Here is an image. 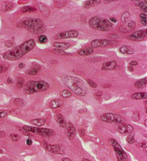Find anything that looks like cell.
Here are the masks:
<instances>
[{
	"label": "cell",
	"instance_id": "cell-26",
	"mask_svg": "<svg viewBox=\"0 0 147 161\" xmlns=\"http://www.w3.org/2000/svg\"><path fill=\"white\" fill-rule=\"evenodd\" d=\"M129 18H130L129 12H124V13H123V15L121 16V23H123V24H126V23H128L129 22Z\"/></svg>",
	"mask_w": 147,
	"mask_h": 161
},
{
	"label": "cell",
	"instance_id": "cell-39",
	"mask_svg": "<svg viewBox=\"0 0 147 161\" xmlns=\"http://www.w3.org/2000/svg\"><path fill=\"white\" fill-rule=\"evenodd\" d=\"M11 138H12V140L13 141V142H16V141H18V140H19V138L17 134H11Z\"/></svg>",
	"mask_w": 147,
	"mask_h": 161
},
{
	"label": "cell",
	"instance_id": "cell-10",
	"mask_svg": "<svg viewBox=\"0 0 147 161\" xmlns=\"http://www.w3.org/2000/svg\"><path fill=\"white\" fill-rule=\"evenodd\" d=\"M42 146L45 148L47 151H48L50 152H52L54 154L57 155H62L64 153V149L61 147L60 145H51L47 143H42Z\"/></svg>",
	"mask_w": 147,
	"mask_h": 161
},
{
	"label": "cell",
	"instance_id": "cell-31",
	"mask_svg": "<svg viewBox=\"0 0 147 161\" xmlns=\"http://www.w3.org/2000/svg\"><path fill=\"white\" fill-rule=\"evenodd\" d=\"M36 9L34 7H30V6H25L21 8V12H35Z\"/></svg>",
	"mask_w": 147,
	"mask_h": 161
},
{
	"label": "cell",
	"instance_id": "cell-27",
	"mask_svg": "<svg viewBox=\"0 0 147 161\" xmlns=\"http://www.w3.org/2000/svg\"><path fill=\"white\" fill-rule=\"evenodd\" d=\"M137 4L138 5L139 7L142 11L144 12V13H146L147 12V2L146 1H140V2H137Z\"/></svg>",
	"mask_w": 147,
	"mask_h": 161
},
{
	"label": "cell",
	"instance_id": "cell-53",
	"mask_svg": "<svg viewBox=\"0 0 147 161\" xmlns=\"http://www.w3.org/2000/svg\"><path fill=\"white\" fill-rule=\"evenodd\" d=\"M62 161H72V160H70V159H68V158H63L62 159Z\"/></svg>",
	"mask_w": 147,
	"mask_h": 161
},
{
	"label": "cell",
	"instance_id": "cell-54",
	"mask_svg": "<svg viewBox=\"0 0 147 161\" xmlns=\"http://www.w3.org/2000/svg\"><path fill=\"white\" fill-rule=\"evenodd\" d=\"M12 81H13V80H12V79H11L10 77H9V78L7 79V82L8 84H11V83H12Z\"/></svg>",
	"mask_w": 147,
	"mask_h": 161
},
{
	"label": "cell",
	"instance_id": "cell-56",
	"mask_svg": "<svg viewBox=\"0 0 147 161\" xmlns=\"http://www.w3.org/2000/svg\"><path fill=\"white\" fill-rule=\"evenodd\" d=\"M146 120H145V126H146Z\"/></svg>",
	"mask_w": 147,
	"mask_h": 161
},
{
	"label": "cell",
	"instance_id": "cell-33",
	"mask_svg": "<svg viewBox=\"0 0 147 161\" xmlns=\"http://www.w3.org/2000/svg\"><path fill=\"white\" fill-rule=\"evenodd\" d=\"M14 103L17 106H23V105H24V101L22 98H15L14 100Z\"/></svg>",
	"mask_w": 147,
	"mask_h": 161
},
{
	"label": "cell",
	"instance_id": "cell-32",
	"mask_svg": "<svg viewBox=\"0 0 147 161\" xmlns=\"http://www.w3.org/2000/svg\"><path fill=\"white\" fill-rule=\"evenodd\" d=\"M61 95L63 98H69V97H71V95H72V93H71L70 90H68V89H65V90H63L61 93Z\"/></svg>",
	"mask_w": 147,
	"mask_h": 161
},
{
	"label": "cell",
	"instance_id": "cell-4",
	"mask_svg": "<svg viewBox=\"0 0 147 161\" xmlns=\"http://www.w3.org/2000/svg\"><path fill=\"white\" fill-rule=\"evenodd\" d=\"M88 25L95 30L101 31H109L113 27V23H110L109 19L100 18L98 16L91 18L88 21Z\"/></svg>",
	"mask_w": 147,
	"mask_h": 161
},
{
	"label": "cell",
	"instance_id": "cell-18",
	"mask_svg": "<svg viewBox=\"0 0 147 161\" xmlns=\"http://www.w3.org/2000/svg\"><path fill=\"white\" fill-rule=\"evenodd\" d=\"M119 52L123 54H133L134 53V49L127 45H124L119 48Z\"/></svg>",
	"mask_w": 147,
	"mask_h": 161
},
{
	"label": "cell",
	"instance_id": "cell-20",
	"mask_svg": "<svg viewBox=\"0 0 147 161\" xmlns=\"http://www.w3.org/2000/svg\"><path fill=\"white\" fill-rule=\"evenodd\" d=\"M39 69H40V66L39 65H35V66L33 67H31V69H27V74H28V75H35V74H37L38 72L39 71Z\"/></svg>",
	"mask_w": 147,
	"mask_h": 161
},
{
	"label": "cell",
	"instance_id": "cell-14",
	"mask_svg": "<svg viewBox=\"0 0 147 161\" xmlns=\"http://www.w3.org/2000/svg\"><path fill=\"white\" fill-rule=\"evenodd\" d=\"M66 133H67V136L68 138L72 139L75 137L76 130L75 127L72 125L71 123H66Z\"/></svg>",
	"mask_w": 147,
	"mask_h": 161
},
{
	"label": "cell",
	"instance_id": "cell-55",
	"mask_svg": "<svg viewBox=\"0 0 147 161\" xmlns=\"http://www.w3.org/2000/svg\"><path fill=\"white\" fill-rule=\"evenodd\" d=\"M82 161H91V160H88V159H83V160H82Z\"/></svg>",
	"mask_w": 147,
	"mask_h": 161
},
{
	"label": "cell",
	"instance_id": "cell-6",
	"mask_svg": "<svg viewBox=\"0 0 147 161\" xmlns=\"http://www.w3.org/2000/svg\"><path fill=\"white\" fill-rule=\"evenodd\" d=\"M23 130H25L28 133H35L40 136L44 137H50L54 134V130L52 129H48V128H39V127H29V126H24L23 127Z\"/></svg>",
	"mask_w": 147,
	"mask_h": 161
},
{
	"label": "cell",
	"instance_id": "cell-21",
	"mask_svg": "<svg viewBox=\"0 0 147 161\" xmlns=\"http://www.w3.org/2000/svg\"><path fill=\"white\" fill-rule=\"evenodd\" d=\"M63 105V102L60 99H55L51 102L50 103V107L52 109H57V108H60Z\"/></svg>",
	"mask_w": 147,
	"mask_h": 161
},
{
	"label": "cell",
	"instance_id": "cell-12",
	"mask_svg": "<svg viewBox=\"0 0 147 161\" xmlns=\"http://www.w3.org/2000/svg\"><path fill=\"white\" fill-rule=\"evenodd\" d=\"M111 44V41L110 40H94L90 43L91 47L93 48H100V47H107Z\"/></svg>",
	"mask_w": 147,
	"mask_h": 161
},
{
	"label": "cell",
	"instance_id": "cell-25",
	"mask_svg": "<svg viewBox=\"0 0 147 161\" xmlns=\"http://www.w3.org/2000/svg\"><path fill=\"white\" fill-rule=\"evenodd\" d=\"M101 3V1H97V0H92V1H86L84 3V7L85 8H90L92 7H94L96 5H98Z\"/></svg>",
	"mask_w": 147,
	"mask_h": 161
},
{
	"label": "cell",
	"instance_id": "cell-34",
	"mask_svg": "<svg viewBox=\"0 0 147 161\" xmlns=\"http://www.w3.org/2000/svg\"><path fill=\"white\" fill-rule=\"evenodd\" d=\"M126 141L128 142V143L129 144H133L135 142V138H134V135L133 134H129L126 137Z\"/></svg>",
	"mask_w": 147,
	"mask_h": 161
},
{
	"label": "cell",
	"instance_id": "cell-8",
	"mask_svg": "<svg viewBox=\"0 0 147 161\" xmlns=\"http://www.w3.org/2000/svg\"><path fill=\"white\" fill-rule=\"evenodd\" d=\"M110 142L113 145V150L115 151V153L117 155V160L118 161H126L127 160V158H128V156H127V153L124 150L122 149V147H121V145L118 143L117 140L113 139V138H111L110 139Z\"/></svg>",
	"mask_w": 147,
	"mask_h": 161
},
{
	"label": "cell",
	"instance_id": "cell-29",
	"mask_svg": "<svg viewBox=\"0 0 147 161\" xmlns=\"http://www.w3.org/2000/svg\"><path fill=\"white\" fill-rule=\"evenodd\" d=\"M48 39L47 37V35L44 34L40 35L38 37V42L39 43V44H46V43L48 42Z\"/></svg>",
	"mask_w": 147,
	"mask_h": 161
},
{
	"label": "cell",
	"instance_id": "cell-2",
	"mask_svg": "<svg viewBox=\"0 0 147 161\" xmlns=\"http://www.w3.org/2000/svg\"><path fill=\"white\" fill-rule=\"evenodd\" d=\"M63 81L65 85H67L76 94L79 96H84L86 94V89L83 81L78 77L66 75L63 77Z\"/></svg>",
	"mask_w": 147,
	"mask_h": 161
},
{
	"label": "cell",
	"instance_id": "cell-49",
	"mask_svg": "<svg viewBox=\"0 0 147 161\" xmlns=\"http://www.w3.org/2000/svg\"><path fill=\"white\" fill-rule=\"evenodd\" d=\"M6 45H7V47L12 46V45H13V41H12V42H11V41H8V42L6 43Z\"/></svg>",
	"mask_w": 147,
	"mask_h": 161
},
{
	"label": "cell",
	"instance_id": "cell-22",
	"mask_svg": "<svg viewBox=\"0 0 147 161\" xmlns=\"http://www.w3.org/2000/svg\"><path fill=\"white\" fill-rule=\"evenodd\" d=\"M146 92H138L135 93L132 95L133 99L139 100V99H146Z\"/></svg>",
	"mask_w": 147,
	"mask_h": 161
},
{
	"label": "cell",
	"instance_id": "cell-50",
	"mask_svg": "<svg viewBox=\"0 0 147 161\" xmlns=\"http://www.w3.org/2000/svg\"><path fill=\"white\" fill-rule=\"evenodd\" d=\"M5 134H6V133H5L4 131H0V138H3V137H4V136H5Z\"/></svg>",
	"mask_w": 147,
	"mask_h": 161
},
{
	"label": "cell",
	"instance_id": "cell-40",
	"mask_svg": "<svg viewBox=\"0 0 147 161\" xmlns=\"http://www.w3.org/2000/svg\"><path fill=\"white\" fill-rule=\"evenodd\" d=\"M94 96L97 100H101V97H102V92H101V91H98V92H97L96 93H95Z\"/></svg>",
	"mask_w": 147,
	"mask_h": 161
},
{
	"label": "cell",
	"instance_id": "cell-52",
	"mask_svg": "<svg viewBox=\"0 0 147 161\" xmlns=\"http://www.w3.org/2000/svg\"><path fill=\"white\" fill-rule=\"evenodd\" d=\"M128 70L129 71H130V72H133V71H134V69H133V67H132V66H129L128 67Z\"/></svg>",
	"mask_w": 147,
	"mask_h": 161
},
{
	"label": "cell",
	"instance_id": "cell-30",
	"mask_svg": "<svg viewBox=\"0 0 147 161\" xmlns=\"http://www.w3.org/2000/svg\"><path fill=\"white\" fill-rule=\"evenodd\" d=\"M140 19H141V23L144 26H146L147 24V15L146 13H142L140 15Z\"/></svg>",
	"mask_w": 147,
	"mask_h": 161
},
{
	"label": "cell",
	"instance_id": "cell-3",
	"mask_svg": "<svg viewBox=\"0 0 147 161\" xmlns=\"http://www.w3.org/2000/svg\"><path fill=\"white\" fill-rule=\"evenodd\" d=\"M19 27H23L33 34H41L45 31L44 23L39 18L27 19L19 23Z\"/></svg>",
	"mask_w": 147,
	"mask_h": 161
},
{
	"label": "cell",
	"instance_id": "cell-47",
	"mask_svg": "<svg viewBox=\"0 0 147 161\" xmlns=\"http://www.w3.org/2000/svg\"><path fill=\"white\" fill-rule=\"evenodd\" d=\"M109 20H110V22L111 23H117V19H116V18H113V17H112V18H110Z\"/></svg>",
	"mask_w": 147,
	"mask_h": 161
},
{
	"label": "cell",
	"instance_id": "cell-1",
	"mask_svg": "<svg viewBox=\"0 0 147 161\" xmlns=\"http://www.w3.org/2000/svg\"><path fill=\"white\" fill-rule=\"evenodd\" d=\"M35 45V42L34 40H28L23 44L15 47L10 51L6 52L3 55V57L5 60L7 61H17L21 59L24 55H26L33 49Z\"/></svg>",
	"mask_w": 147,
	"mask_h": 161
},
{
	"label": "cell",
	"instance_id": "cell-7",
	"mask_svg": "<svg viewBox=\"0 0 147 161\" xmlns=\"http://www.w3.org/2000/svg\"><path fill=\"white\" fill-rule=\"evenodd\" d=\"M100 119L108 123H117V124H121L124 122V119L121 115H117V114H113V113H106L102 115L100 117Z\"/></svg>",
	"mask_w": 147,
	"mask_h": 161
},
{
	"label": "cell",
	"instance_id": "cell-48",
	"mask_svg": "<svg viewBox=\"0 0 147 161\" xmlns=\"http://www.w3.org/2000/svg\"><path fill=\"white\" fill-rule=\"evenodd\" d=\"M27 145H28V146H30V145H31L32 144V141H31V139H30V138H27Z\"/></svg>",
	"mask_w": 147,
	"mask_h": 161
},
{
	"label": "cell",
	"instance_id": "cell-35",
	"mask_svg": "<svg viewBox=\"0 0 147 161\" xmlns=\"http://www.w3.org/2000/svg\"><path fill=\"white\" fill-rule=\"evenodd\" d=\"M16 85H17V87L19 89L23 88V85H24V80H23V78H21V77H19L18 80H17V82H16Z\"/></svg>",
	"mask_w": 147,
	"mask_h": 161
},
{
	"label": "cell",
	"instance_id": "cell-23",
	"mask_svg": "<svg viewBox=\"0 0 147 161\" xmlns=\"http://www.w3.org/2000/svg\"><path fill=\"white\" fill-rule=\"evenodd\" d=\"M45 123L46 120L44 119H36L31 121V123L35 125V126H36V127H42L45 124Z\"/></svg>",
	"mask_w": 147,
	"mask_h": 161
},
{
	"label": "cell",
	"instance_id": "cell-13",
	"mask_svg": "<svg viewBox=\"0 0 147 161\" xmlns=\"http://www.w3.org/2000/svg\"><path fill=\"white\" fill-rule=\"evenodd\" d=\"M117 130L121 134H130L133 130V127L131 125H129V124L121 123V124L118 125Z\"/></svg>",
	"mask_w": 147,
	"mask_h": 161
},
{
	"label": "cell",
	"instance_id": "cell-41",
	"mask_svg": "<svg viewBox=\"0 0 147 161\" xmlns=\"http://www.w3.org/2000/svg\"><path fill=\"white\" fill-rule=\"evenodd\" d=\"M7 67H6L5 65L0 64V73H3L5 71H7Z\"/></svg>",
	"mask_w": 147,
	"mask_h": 161
},
{
	"label": "cell",
	"instance_id": "cell-24",
	"mask_svg": "<svg viewBox=\"0 0 147 161\" xmlns=\"http://www.w3.org/2000/svg\"><path fill=\"white\" fill-rule=\"evenodd\" d=\"M56 121L58 124L61 126V127H65L66 126V121H65V119L64 117L61 114H58L56 115Z\"/></svg>",
	"mask_w": 147,
	"mask_h": 161
},
{
	"label": "cell",
	"instance_id": "cell-38",
	"mask_svg": "<svg viewBox=\"0 0 147 161\" xmlns=\"http://www.w3.org/2000/svg\"><path fill=\"white\" fill-rule=\"evenodd\" d=\"M7 111L0 110V119H3V118L7 117Z\"/></svg>",
	"mask_w": 147,
	"mask_h": 161
},
{
	"label": "cell",
	"instance_id": "cell-15",
	"mask_svg": "<svg viewBox=\"0 0 147 161\" xmlns=\"http://www.w3.org/2000/svg\"><path fill=\"white\" fill-rule=\"evenodd\" d=\"M117 67V62L115 61H107L102 65V70H113L116 69Z\"/></svg>",
	"mask_w": 147,
	"mask_h": 161
},
{
	"label": "cell",
	"instance_id": "cell-9",
	"mask_svg": "<svg viewBox=\"0 0 147 161\" xmlns=\"http://www.w3.org/2000/svg\"><path fill=\"white\" fill-rule=\"evenodd\" d=\"M147 32L146 29L143 30H138V31H133L132 34L129 35V40H133V41H142L146 39Z\"/></svg>",
	"mask_w": 147,
	"mask_h": 161
},
{
	"label": "cell",
	"instance_id": "cell-37",
	"mask_svg": "<svg viewBox=\"0 0 147 161\" xmlns=\"http://www.w3.org/2000/svg\"><path fill=\"white\" fill-rule=\"evenodd\" d=\"M87 83L91 87H93V88L96 89L97 87V85L96 84L94 81H93L92 80H89V79H88V80H87Z\"/></svg>",
	"mask_w": 147,
	"mask_h": 161
},
{
	"label": "cell",
	"instance_id": "cell-17",
	"mask_svg": "<svg viewBox=\"0 0 147 161\" xmlns=\"http://www.w3.org/2000/svg\"><path fill=\"white\" fill-rule=\"evenodd\" d=\"M93 53V48L92 47H88V48H84L80 50L78 54L80 56H89Z\"/></svg>",
	"mask_w": 147,
	"mask_h": 161
},
{
	"label": "cell",
	"instance_id": "cell-16",
	"mask_svg": "<svg viewBox=\"0 0 147 161\" xmlns=\"http://www.w3.org/2000/svg\"><path fill=\"white\" fill-rule=\"evenodd\" d=\"M53 46L58 50H66L70 48V44L68 43L65 42H55L53 44Z\"/></svg>",
	"mask_w": 147,
	"mask_h": 161
},
{
	"label": "cell",
	"instance_id": "cell-51",
	"mask_svg": "<svg viewBox=\"0 0 147 161\" xmlns=\"http://www.w3.org/2000/svg\"><path fill=\"white\" fill-rule=\"evenodd\" d=\"M25 67V65L23 64V63H20L19 65V69H23V68H24Z\"/></svg>",
	"mask_w": 147,
	"mask_h": 161
},
{
	"label": "cell",
	"instance_id": "cell-43",
	"mask_svg": "<svg viewBox=\"0 0 147 161\" xmlns=\"http://www.w3.org/2000/svg\"><path fill=\"white\" fill-rule=\"evenodd\" d=\"M109 38L110 39H117L118 38V35L116 34H110V35H109Z\"/></svg>",
	"mask_w": 147,
	"mask_h": 161
},
{
	"label": "cell",
	"instance_id": "cell-11",
	"mask_svg": "<svg viewBox=\"0 0 147 161\" xmlns=\"http://www.w3.org/2000/svg\"><path fill=\"white\" fill-rule=\"evenodd\" d=\"M79 35V32L76 30H71V31H64L61 32L57 35L56 37L58 39H68V38H76Z\"/></svg>",
	"mask_w": 147,
	"mask_h": 161
},
{
	"label": "cell",
	"instance_id": "cell-45",
	"mask_svg": "<svg viewBox=\"0 0 147 161\" xmlns=\"http://www.w3.org/2000/svg\"><path fill=\"white\" fill-rule=\"evenodd\" d=\"M79 133H80V135L83 137V136H84V134H85V131H84V129H82V128H81V129H80Z\"/></svg>",
	"mask_w": 147,
	"mask_h": 161
},
{
	"label": "cell",
	"instance_id": "cell-57",
	"mask_svg": "<svg viewBox=\"0 0 147 161\" xmlns=\"http://www.w3.org/2000/svg\"><path fill=\"white\" fill-rule=\"evenodd\" d=\"M3 153V151H2V150H0V154Z\"/></svg>",
	"mask_w": 147,
	"mask_h": 161
},
{
	"label": "cell",
	"instance_id": "cell-28",
	"mask_svg": "<svg viewBox=\"0 0 147 161\" xmlns=\"http://www.w3.org/2000/svg\"><path fill=\"white\" fill-rule=\"evenodd\" d=\"M14 8V5L12 3H10V2H7L6 3L4 4V12H9V11H12V9Z\"/></svg>",
	"mask_w": 147,
	"mask_h": 161
},
{
	"label": "cell",
	"instance_id": "cell-5",
	"mask_svg": "<svg viewBox=\"0 0 147 161\" xmlns=\"http://www.w3.org/2000/svg\"><path fill=\"white\" fill-rule=\"evenodd\" d=\"M50 88V85L48 82L44 80H31L27 82L25 86V93L27 94H32L35 93L46 91Z\"/></svg>",
	"mask_w": 147,
	"mask_h": 161
},
{
	"label": "cell",
	"instance_id": "cell-42",
	"mask_svg": "<svg viewBox=\"0 0 147 161\" xmlns=\"http://www.w3.org/2000/svg\"><path fill=\"white\" fill-rule=\"evenodd\" d=\"M140 147H142V148H146V142H142L141 143L138 144Z\"/></svg>",
	"mask_w": 147,
	"mask_h": 161
},
{
	"label": "cell",
	"instance_id": "cell-44",
	"mask_svg": "<svg viewBox=\"0 0 147 161\" xmlns=\"http://www.w3.org/2000/svg\"><path fill=\"white\" fill-rule=\"evenodd\" d=\"M54 52L55 53H59V54H62V55H66L67 53H65L64 52H63L62 50H58V49H56L54 50Z\"/></svg>",
	"mask_w": 147,
	"mask_h": 161
},
{
	"label": "cell",
	"instance_id": "cell-46",
	"mask_svg": "<svg viewBox=\"0 0 147 161\" xmlns=\"http://www.w3.org/2000/svg\"><path fill=\"white\" fill-rule=\"evenodd\" d=\"M129 65H130V66L133 67V66H136V65H138V63H137V61H132L129 63Z\"/></svg>",
	"mask_w": 147,
	"mask_h": 161
},
{
	"label": "cell",
	"instance_id": "cell-19",
	"mask_svg": "<svg viewBox=\"0 0 147 161\" xmlns=\"http://www.w3.org/2000/svg\"><path fill=\"white\" fill-rule=\"evenodd\" d=\"M146 77H145V78H142V79H140V80H137L135 82V84H134V86H135L137 89L144 88L145 86H146Z\"/></svg>",
	"mask_w": 147,
	"mask_h": 161
},
{
	"label": "cell",
	"instance_id": "cell-36",
	"mask_svg": "<svg viewBox=\"0 0 147 161\" xmlns=\"http://www.w3.org/2000/svg\"><path fill=\"white\" fill-rule=\"evenodd\" d=\"M140 119V115L139 113L137 111H134L133 114V120L135 121V122H137Z\"/></svg>",
	"mask_w": 147,
	"mask_h": 161
}]
</instances>
